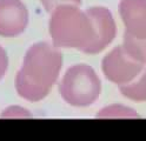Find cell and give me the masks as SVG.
Segmentation results:
<instances>
[{
    "mask_svg": "<svg viewBox=\"0 0 146 141\" xmlns=\"http://www.w3.org/2000/svg\"><path fill=\"white\" fill-rule=\"evenodd\" d=\"M119 91L123 97L132 101H146V65L143 71L129 83L119 85Z\"/></svg>",
    "mask_w": 146,
    "mask_h": 141,
    "instance_id": "ba28073f",
    "label": "cell"
},
{
    "mask_svg": "<svg viewBox=\"0 0 146 141\" xmlns=\"http://www.w3.org/2000/svg\"><path fill=\"white\" fill-rule=\"evenodd\" d=\"M40 1L46 12H51L57 6L64 5V4H73L78 6L81 4V0H40Z\"/></svg>",
    "mask_w": 146,
    "mask_h": 141,
    "instance_id": "7c38bea8",
    "label": "cell"
},
{
    "mask_svg": "<svg viewBox=\"0 0 146 141\" xmlns=\"http://www.w3.org/2000/svg\"><path fill=\"white\" fill-rule=\"evenodd\" d=\"M123 48L131 58L146 65V39H137V38L124 33Z\"/></svg>",
    "mask_w": 146,
    "mask_h": 141,
    "instance_id": "9c48e42d",
    "label": "cell"
},
{
    "mask_svg": "<svg viewBox=\"0 0 146 141\" xmlns=\"http://www.w3.org/2000/svg\"><path fill=\"white\" fill-rule=\"evenodd\" d=\"M59 93L70 106L88 107L98 100L102 93V81L90 65H73L62 75Z\"/></svg>",
    "mask_w": 146,
    "mask_h": 141,
    "instance_id": "3957f363",
    "label": "cell"
},
{
    "mask_svg": "<svg viewBox=\"0 0 146 141\" xmlns=\"http://www.w3.org/2000/svg\"><path fill=\"white\" fill-rule=\"evenodd\" d=\"M50 13L48 27L52 44L57 47L76 48L90 54L94 32L92 20L86 11H81L78 5L64 4Z\"/></svg>",
    "mask_w": 146,
    "mask_h": 141,
    "instance_id": "7a4b0ae2",
    "label": "cell"
},
{
    "mask_svg": "<svg viewBox=\"0 0 146 141\" xmlns=\"http://www.w3.org/2000/svg\"><path fill=\"white\" fill-rule=\"evenodd\" d=\"M62 66L59 47L40 41L26 51L21 68L17 72L14 86L20 98L36 102L46 98L57 82Z\"/></svg>",
    "mask_w": 146,
    "mask_h": 141,
    "instance_id": "6da1fadb",
    "label": "cell"
},
{
    "mask_svg": "<svg viewBox=\"0 0 146 141\" xmlns=\"http://www.w3.org/2000/svg\"><path fill=\"white\" fill-rule=\"evenodd\" d=\"M118 11L125 33L137 39H146V0H120Z\"/></svg>",
    "mask_w": 146,
    "mask_h": 141,
    "instance_id": "52a82bcc",
    "label": "cell"
},
{
    "mask_svg": "<svg viewBox=\"0 0 146 141\" xmlns=\"http://www.w3.org/2000/svg\"><path fill=\"white\" fill-rule=\"evenodd\" d=\"M97 118H139L137 112L121 105H111L100 109Z\"/></svg>",
    "mask_w": 146,
    "mask_h": 141,
    "instance_id": "30bf717a",
    "label": "cell"
},
{
    "mask_svg": "<svg viewBox=\"0 0 146 141\" xmlns=\"http://www.w3.org/2000/svg\"><path fill=\"white\" fill-rule=\"evenodd\" d=\"M144 66V64L131 58L123 46H117L104 56L102 71L108 81L119 86L132 81L143 71Z\"/></svg>",
    "mask_w": 146,
    "mask_h": 141,
    "instance_id": "277c9868",
    "label": "cell"
},
{
    "mask_svg": "<svg viewBox=\"0 0 146 141\" xmlns=\"http://www.w3.org/2000/svg\"><path fill=\"white\" fill-rule=\"evenodd\" d=\"M86 13L93 24L94 39L90 50V54L103 52L111 44L117 34V26L110 9L103 6H93L86 9Z\"/></svg>",
    "mask_w": 146,
    "mask_h": 141,
    "instance_id": "5b68a950",
    "label": "cell"
},
{
    "mask_svg": "<svg viewBox=\"0 0 146 141\" xmlns=\"http://www.w3.org/2000/svg\"><path fill=\"white\" fill-rule=\"evenodd\" d=\"M29 9L21 0H0V36L14 38L25 32Z\"/></svg>",
    "mask_w": 146,
    "mask_h": 141,
    "instance_id": "8992f818",
    "label": "cell"
},
{
    "mask_svg": "<svg viewBox=\"0 0 146 141\" xmlns=\"http://www.w3.org/2000/svg\"><path fill=\"white\" fill-rule=\"evenodd\" d=\"M8 68V56L7 52L3 48V46H0V80L4 78L6 74V71Z\"/></svg>",
    "mask_w": 146,
    "mask_h": 141,
    "instance_id": "4fadbf2b",
    "label": "cell"
},
{
    "mask_svg": "<svg viewBox=\"0 0 146 141\" xmlns=\"http://www.w3.org/2000/svg\"><path fill=\"white\" fill-rule=\"evenodd\" d=\"M27 117H31L30 112L23 107H18V106L8 107L1 114V118H27Z\"/></svg>",
    "mask_w": 146,
    "mask_h": 141,
    "instance_id": "8fae6325",
    "label": "cell"
}]
</instances>
